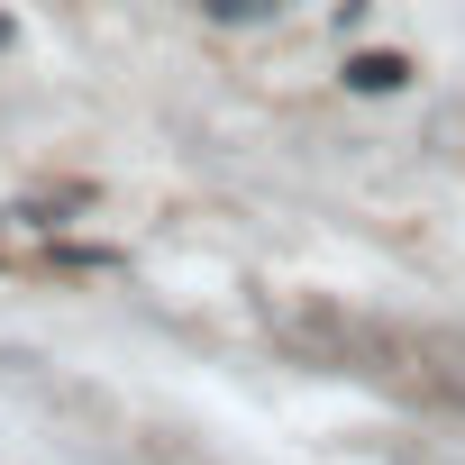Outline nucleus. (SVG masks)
<instances>
[{
    "mask_svg": "<svg viewBox=\"0 0 465 465\" xmlns=\"http://www.w3.org/2000/svg\"><path fill=\"white\" fill-rule=\"evenodd\" d=\"M411 64L401 55H347V92H401Z\"/></svg>",
    "mask_w": 465,
    "mask_h": 465,
    "instance_id": "f257e3e1",
    "label": "nucleus"
},
{
    "mask_svg": "<svg viewBox=\"0 0 465 465\" xmlns=\"http://www.w3.org/2000/svg\"><path fill=\"white\" fill-rule=\"evenodd\" d=\"M192 10H210V19H228V28H247V19H274L283 0H192Z\"/></svg>",
    "mask_w": 465,
    "mask_h": 465,
    "instance_id": "f03ea898",
    "label": "nucleus"
},
{
    "mask_svg": "<svg viewBox=\"0 0 465 465\" xmlns=\"http://www.w3.org/2000/svg\"><path fill=\"white\" fill-rule=\"evenodd\" d=\"M0 46H10V19H0Z\"/></svg>",
    "mask_w": 465,
    "mask_h": 465,
    "instance_id": "7ed1b4c3",
    "label": "nucleus"
}]
</instances>
